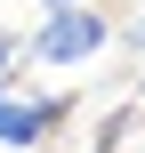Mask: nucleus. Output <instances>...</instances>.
<instances>
[{
	"label": "nucleus",
	"mask_w": 145,
	"mask_h": 153,
	"mask_svg": "<svg viewBox=\"0 0 145 153\" xmlns=\"http://www.w3.org/2000/svg\"><path fill=\"white\" fill-rule=\"evenodd\" d=\"M105 40H113V24L97 8H48V24L32 32V56L40 65H89Z\"/></svg>",
	"instance_id": "f257e3e1"
},
{
	"label": "nucleus",
	"mask_w": 145,
	"mask_h": 153,
	"mask_svg": "<svg viewBox=\"0 0 145 153\" xmlns=\"http://www.w3.org/2000/svg\"><path fill=\"white\" fill-rule=\"evenodd\" d=\"M57 121H65V97H24L16 81L0 89V153H32Z\"/></svg>",
	"instance_id": "f03ea898"
},
{
	"label": "nucleus",
	"mask_w": 145,
	"mask_h": 153,
	"mask_svg": "<svg viewBox=\"0 0 145 153\" xmlns=\"http://www.w3.org/2000/svg\"><path fill=\"white\" fill-rule=\"evenodd\" d=\"M137 129V97H121L113 113H105V129H97V153H121V137Z\"/></svg>",
	"instance_id": "7ed1b4c3"
},
{
	"label": "nucleus",
	"mask_w": 145,
	"mask_h": 153,
	"mask_svg": "<svg viewBox=\"0 0 145 153\" xmlns=\"http://www.w3.org/2000/svg\"><path fill=\"white\" fill-rule=\"evenodd\" d=\"M32 40H16V32H0V89H8V73H16V56H24Z\"/></svg>",
	"instance_id": "20e7f679"
},
{
	"label": "nucleus",
	"mask_w": 145,
	"mask_h": 153,
	"mask_svg": "<svg viewBox=\"0 0 145 153\" xmlns=\"http://www.w3.org/2000/svg\"><path fill=\"white\" fill-rule=\"evenodd\" d=\"M129 40H137V56H145V16H137V24H129Z\"/></svg>",
	"instance_id": "39448f33"
},
{
	"label": "nucleus",
	"mask_w": 145,
	"mask_h": 153,
	"mask_svg": "<svg viewBox=\"0 0 145 153\" xmlns=\"http://www.w3.org/2000/svg\"><path fill=\"white\" fill-rule=\"evenodd\" d=\"M48 8H89V0H48Z\"/></svg>",
	"instance_id": "423d86ee"
}]
</instances>
